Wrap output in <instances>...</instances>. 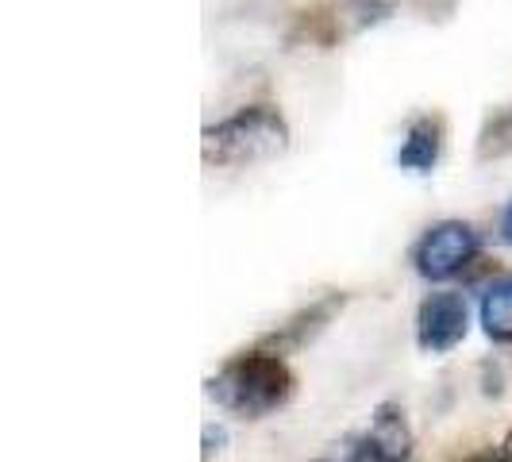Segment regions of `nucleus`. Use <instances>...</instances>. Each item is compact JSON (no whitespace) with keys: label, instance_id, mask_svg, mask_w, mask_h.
<instances>
[{"label":"nucleus","instance_id":"nucleus-1","mask_svg":"<svg viewBox=\"0 0 512 462\" xmlns=\"http://www.w3.org/2000/svg\"><path fill=\"white\" fill-rule=\"evenodd\" d=\"M208 397L235 416L258 420L293 397V370L278 351H247L220 366V374L208 382Z\"/></svg>","mask_w":512,"mask_h":462},{"label":"nucleus","instance_id":"nucleus-2","mask_svg":"<svg viewBox=\"0 0 512 462\" xmlns=\"http://www.w3.org/2000/svg\"><path fill=\"white\" fill-rule=\"evenodd\" d=\"M289 147V124L278 108L251 104L231 112L228 120L205 128L201 151L208 166H255Z\"/></svg>","mask_w":512,"mask_h":462},{"label":"nucleus","instance_id":"nucleus-3","mask_svg":"<svg viewBox=\"0 0 512 462\" xmlns=\"http://www.w3.org/2000/svg\"><path fill=\"white\" fill-rule=\"evenodd\" d=\"M482 239L466 220H443L432 224L412 247V266L424 282H451L478 258Z\"/></svg>","mask_w":512,"mask_h":462},{"label":"nucleus","instance_id":"nucleus-4","mask_svg":"<svg viewBox=\"0 0 512 462\" xmlns=\"http://www.w3.org/2000/svg\"><path fill=\"white\" fill-rule=\"evenodd\" d=\"M470 328V308L462 301V293L439 289L428 293L416 308V343L428 355H447L455 351Z\"/></svg>","mask_w":512,"mask_h":462},{"label":"nucleus","instance_id":"nucleus-5","mask_svg":"<svg viewBox=\"0 0 512 462\" xmlns=\"http://www.w3.org/2000/svg\"><path fill=\"white\" fill-rule=\"evenodd\" d=\"M347 462H412V428L397 405H378L370 428L351 439Z\"/></svg>","mask_w":512,"mask_h":462},{"label":"nucleus","instance_id":"nucleus-6","mask_svg":"<svg viewBox=\"0 0 512 462\" xmlns=\"http://www.w3.org/2000/svg\"><path fill=\"white\" fill-rule=\"evenodd\" d=\"M439 154H443V124L432 116H420V120H412L405 139H401L397 166L409 170V174H432Z\"/></svg>","mask_w":512,"mask_h":462},{"label":"nucleus","instance_id":"nucleus-7","mask_svg":"<svg viewBox=\"0 0 512 462\" xmlns=\"http://www.w3.org/2000/svg\"><path fill=\"white\" fill-rule=\"evenodd\" d=\"M339 308H343V297H339V293H328V297L312 301L305 312H297L289 324H282L278 332L270 335V347H266V351H278V355H282L289 347H305L312 335L324 332V324L332 320Z\"/></svg>","mask_w":512,"mask_h":462},{"label":"nucleus","instance_id":"nucleus-8","mask_svg":"<svg viewBox=\"0 0 512 462\" xmlns=\"http://www.w3.org/2000/svg\"><path fill=\"white\" fill-rule=\"evenodd\" d=\"M482 332L493 343H512V274L489 282L482 293Z\"/></svg>","mask_w":512,"mask_h":462},{"label":"nucleus","instance_id":"nucleus-9","mask_svg":"<svg viewBox=\"0 0 512 462\" xmlns=\"http://www.w3.org/2000/svg\"><path fill=\"white\" fill-rule=\"evenodd\" d=\"M478 154H482V158H509L512 154V108L501 112V116H493L486 128H482Z\"/></svg>","mask_w":512,"mask_h":462},{"label":"nucleus","instance_id":"nucleus-10","mask_svg":"<svg viewBox=\"0 0 512 462\" xmlns=\"http://www.w3.org/2000/svg\"><path fill=\"white\" fill-rule=\"evenodd\" d=\"M466 462H512V432L501 443H493L486 451H478V455H470Z\"/></svg>","mask_w":512,"mask_h":462},{"label":"nucleus","instance_id":"nucleus-11","mask_svg":"<svg viewBox=\"0 0 512 462\" xmlns=\"http://www.w3.org/2000/svg\"><path fill=\"white\" fill-rule=\"evenodd\" d=\"M497 231H501V243H509V247H512V201L505 205V212H501V224H497Z\"/></svg>","mask_w":512,"mask_h":462}]
</instances>
